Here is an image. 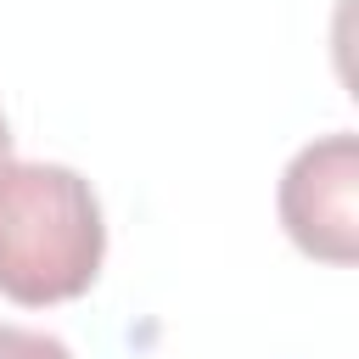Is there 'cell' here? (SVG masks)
Returning a JSON list of instances; mask_svg holds the SVG:
<instances>
[{
  "label": "cell",
  "mask_w": 359,
  "mask_h": 359,
  "mask_svg": "<svg viewBox=\"0 0 359 359\" xmlns=\"http://www.w3.org/2000/svg\"><path fill=\"white\" fill-rule=\"evenodd\" d=\"M107 219L67 163H0V297L17 309L73 303L95 286Z\"/></svg>",
  "instance_id": "6da1fadb"
},
{
  "label": "cell",
  "mask_w": 359,
  "mask_h": 359,
  "mask_svg": "<svg viewBox=\"0 0 359 359\" xmlns=\"http://www.w3.org/2000/svg\"><path fill=\"white\" fill-rule=\"evenodd\" d=\"M275 213L297 252L348 269L359 258V140L348 129L309 140L280 174Z\"/></svg>",
  "instance_id": "7a4b0ae2"
},
{
  "label": "cell",
  "mask_w": 359,
  "mask_h": 359,
  "mask_svg": "<svg viewBox=\"0 0 359 359\" xmlns=\"http://www.w3.org/2000/svg\"><path fill=\"white\" fill-rule=\"evenodd\" d=\"M0 359H73V348L50 331H34V325H6L0 320Z\"/></svg>",
  "instance_id": "3957f363"
},
{
  "label": "cell",
  "mask_w": 359,
  "mask_h": 359,
  "mask_svg": "<svg viewBox=\"0 0 359 359\" xmlns=\"http://www.w3.org/2000/svg\"><path fill=\"white\" fill-rule=\"evenodd\" d=\"M0 163H11V123H6V112H0Z\"/></svg>",
  "instance_id": "277c9868"
}]
</instances>
